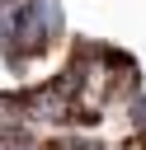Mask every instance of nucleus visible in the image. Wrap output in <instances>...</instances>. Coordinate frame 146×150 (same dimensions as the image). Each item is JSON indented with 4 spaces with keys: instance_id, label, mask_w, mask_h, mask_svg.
Instances as JSON below:
<instances>
[{
    "instance_id": "obj_1",
    "label": "nucleus",
    "mask_w": 146,
    "mask_h": 150,
    "mask_svg": "<svg viewBox=\"0 0 146 150\" xmlns=\"http://www.w3.org/2000/svg\"><path fill=\"white\" fill-rule=\"evenodd\" d=\"M66 38V9L61 0H14L0 28V56L9 70L33 66L42 52H52Z\"/></svg>"
}]
</instances>
